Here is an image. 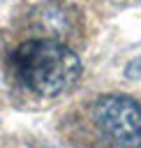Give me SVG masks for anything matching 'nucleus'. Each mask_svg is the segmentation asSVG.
Masks as SVG:
<instances>
[{"label":"nucleus","instance_id":"nucleus-2","mask_svg":"<svg viewBox=\"0 0 141 148\" xmlns=\"http://www.w3.org/2000/svg\"><path fill=\"white\" fill-rule=\"evenodd\" d=\"M88 116L104 148H141V104L134 97L123 92L99 95Z\"/></svg>","mask_w":141,"mask_h":148},{"label":"nucleus","instance_id":"nucleus-1","mask_svg":"<svg viewBox=\"0 0 141 148\" xmlns=\"http://www.w3.org/2000/svg\"><path fill=\"white\" fill-rule=\"evenodd\" d=\"M7 69L9 76L28 92L58 97L76 86L81 76V60L55 37H30L12 49Z\"/></svg>","mask_w":141,"mask_h":148}]
</instances>
